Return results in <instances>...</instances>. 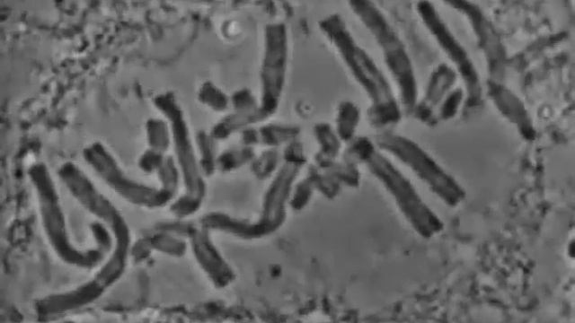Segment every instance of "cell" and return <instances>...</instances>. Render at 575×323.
Instances as JSON below:
<instances>
[{
	"label": "cell",
	"instance_id": "obj_1",
	"mask_svg": "<svg viewBox=\"0 0 575 323\" xmlns=\"http://www.w3.org/2000/svg\"><path fill=\"white\" fill-rule=\"evenodd\" d=\"M324 25L343 63L370 98L373 119H396L399 110L386 79L355 41L344 21L339 15H333Z\"/></svg>",
	"mask_w": 575,
	"mask_h": 323
},
{
	"label": "cell",
	"instance_id": "obj_2",
	"mask_svg": "<svg viewBox=\"0 0 575 323\" xmlns=\"http://www.w3.org/2000/svg\"><path fill=\"white\" fill-rule=\"evenodd\" d=\"M349 4L381 47L387 66L399 85L402 103L407 109L412 108L417 95L416 82L402 43L372 3L354 0Z\"/></svg>",
	"mask_w": 575,
	"mask_h": 323
},
{
	"label": "cell",
	"instance_id": "obj_3",
	"mask_svg": "<svg viewBox=\"0 0 575 323\" xmlns=\"http://www.w3.org/2000/svg\"><path fill=\"white\" fill-rule=\"evenodd\" d=\"M418 10L426 26L436 37L439 45L447 53L452 60L458 66L464 79L466 82L471 98L476 99L479 94V84L475 71L467 58L465 52L457 44L453 36L447 31L445 24L440 20L433 6L428 2H421L418 4Z\"/></svg>",
	"mask_w": 575,
	"mask_h": 323
},
{
	"label": "cell",
	"instance_id": "obj_4",
	"mask_svg": "<svg viewBox=\"0 0 575 323\" xmlns=\"http://www.w3.org/2000/svg\"><path fill=\"white\" fill-rule=\"evenodd\" d=\"M454 74L446 65H441L434 74L422 104H435L452 83Z\"/></svg>",
	"mask_w": 575,
	"mask_h": 323
}]
</instances>
